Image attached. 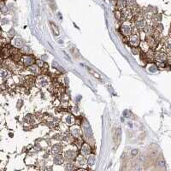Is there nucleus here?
<instances>
[{
    "label": "nucleus",
    "instance_id": "1",
    "mask_svg": "<svg viewBox=\"0 0 171 171\" xmlns=\"http://www.w3.org/2000/svg\"><path fill=\"white\" fill-rule=\"evenodd\" d=\"M88 71H89V73H91L92 75H93V76H94V77H96L97 79H101L100 75H99L98 73H96V72H95V71H94V70H92V69L88 68Z\"/></svg>",
    "mask_w": 171,
    "mask_h": 171
},
{
    "label": "nucleus",
    "instance_id": "2",
    "mask_svg": "<svg viewBox=\"0 0 171 171\" xmlns=\"http://www.w3.org/2000/svg\"><path fill=\"white\" fill-rule=\"evenodd\" d=\"M117 4L119 8H124L126 6V0H118Z\"/></svg>",
    "mask_w": 171,
    "mask_h": 171
}]
</instances>
